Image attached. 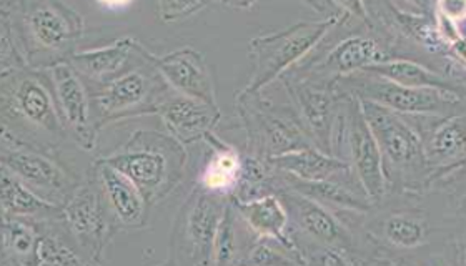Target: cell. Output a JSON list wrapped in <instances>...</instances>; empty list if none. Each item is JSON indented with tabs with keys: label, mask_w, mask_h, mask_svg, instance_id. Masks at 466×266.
Instances as JSON below:
<instances>
[{
	"label": "cell",
	"mask_w": 466,
	"mask_h": 266,
	"mask_svg": "<svg viewBox=\"0 0 466 266\" xmlns=\"http://www.w3.org/2000/svg\"><path fill=\"white\" fill-rule=\"evenodd\" d=\"M335 89L341 95L370 100L401 115H445L461 102L457 92L437 89H411L383 79L367 70L337 80Z\"/></svg>",
	"instance_id": "cell-11"
},
{
	"label": "cell",
	"mask_w": 466,
	"mask_h": 266,
	"mask_svg": "<svg viewBox=\"0 0 466 266\" xmlns=\"http://www.w3.org/2000/svg\"><path fill=\"white\" fill-rule=\"evenodd\" d=\"M100 193L118 232H136L148 225L150 208L144 193L122 172L97 157L90 163Z\"/></svg>",
	"instance_id": "cell-17"
},
{
	"label": "cell",
	"mask_w": 466,
	"mask_h": 266,
	"mask_svg": "<svg viewBox=\"0 0 466 266\" xmlns=\"http://www.w3.org/2000/svg\"><path fill=\"white\" fill-rule=\"evenodd\" d=\"M157 69L177 94L217 103V90L212 69L204 54L194 47L154 55Z\"/></svg>",
	"instance_id": "cell-19"
},
{
	"label": "cell",
	"mask_w": 466,
	"mask_h": 266,
	"mask_svg": "<svg viewBox=\"0 0 466 266\" xmlns=\"http://www.w3.org/2000/svg\"><path fill=\"white\" fill-rule=\"evenodd\" d=\"M367 72L380 75L383 79L391 80L400 85L411 87V89H437L447 92H457L460 95H465L466 90L461 89L458 84L440 75L438 72L428 69L421 64L413 60L393 59L380 62L377 65H371Z\"/></svg>",
	"instance_id": "cell-28"
},
{
	"label": "cell",
	"mask_w": 466,
	"mask_h": 266,
	"mask_svg": "<svg viewBox=\"0 0 466 266\" xmlns=\"http://www.w3.org/2000/svg\"><path fill=\"white\" fill-rule=\"evenodd\" d=\"M0 20L9 25L25 64L49 70L78 52L86 19L64 0H2Z\"/></svg>",
	"instance_id": "cell-2"
},
{
	"label": "cell",
	"mask_w": 466,
	"mask_h": 266,
	"mask_svg": "<svg viewBox=\"0 0 466 266\" xmlns=\"http://www.w3.org/2000/svg\"><path fill=\"white\" fill-rule=\"evenodd\" d=\"M0 163L37 195L58 207L67 203L84 178L64 165L57 155L4 135H0Z\"/></svg>",
	"instance_id": "cell-13"
},
{
	"label": "cell",
	"mask_w": 466,
	"mask_h": 266,
	"mask_svg": "<svg viewBox=\"0 0 466 266\" xmlns=\"http://www.w3.org/2000/svg\"><path fill=\"white\" fill-rule=\"evenodd\" d=\"M157 115L162 119L167 132L188 147L204 142L208 133L215 132L222 120V110L218 103L182 95L174 90Z\"/></svg>",
	"instance_id": "cell-18"
},
{
	"label": "cell",
	"mask_w": 466,
	"mask_h": 266,
	"mask_svg": "<svg viewBox=\"0 0 466 266\" xmlns=\"http://www.w3.org/2000/svg\"><path fill=\"white\" fill-rule=\"evenodd\" d=\"M255 240L257 237L247 227L230 200L215 240L214 265H243Z\"/></svg>",
	"instance_id": "cell-29"
},
{
	"label": "cell",
	"mask_w": 466,
	"mask_h": 266,
	"mask_svg": "<svg viewBox=\"0 0 466 266\" xmlns=\"http://www.w3.org/2000/svg\"><path fill=\"white\" fill-rule=\"evenodd\" d=\"M408 5L417 9V14H431V0H405Z\"/></svg>",
	"instance_id": "cell-39"
},
{
	"label": "cell",
	"mask_w": 466,
	"mask_h": 266,
	"mask_svg": "<svg viewBox=\"0 0 466 266\" xmlns=\"http://www.w3.org/2000/svg\"><path fill=\"white\" fill-rule=\"evenodd\" d=\"M154 55L147 50L144 59L120 77L102 85H88L98 129L158 113L160 105L174 90L157 69Z\"/></svg>",
	"instance_id": "cell-4"
},
{
	"label": "cell",
	"mask_w": 466,
	"mask_h": 266,
	"mask_svg": "<svg viewBox=\"0 0 466 266\" xmlns=\"http://www.w3.org/2000/svg\"><path fill=\"white\" fill-rule=\"evenodd\" d=\"M2 135L57 155L72 142L58 112L50 70L19 67L0 72Z\"/></svg>",
	"instance_id": "cell-1"
},
{
	"label": "cell",
	"mask_w": 466,
	"mask_h": 266,
	"mask_svg": "<svg viewBox=\"0 0 466 266\" xmlns=\"http://www.w3.org/2000/svg\"><path fill=\"white\" fill-rule=\"evenodd\" d=\"M212 0H157V14L164 22H178L192 17Z\"/></svg>",
	"instance_id": "cell-32"
},
{
	"label": "cell",
	"mask_w": 466,
	"mask_h": 266,
	"mask_svg": "<svg viewBox=\"0 0 466 266\" xmlns=\"http://www.w3.org/2000/svg\"><path fill=\"white\" fill-rule=\"evenodd\" d=\"M217 2L224 4L227 7H232V9H252L258 0H217Z\"/></svg>",
	"instance_id": "cell-38"
},
{
	"label": "cell",
	"mask_w": 466,
	"mask_h": 266,
	"mask_svg": "<svg viewBox=\"0 0 466 266\" xmlns=\"http://www.w3.org/2000/svg\"><path fill=\"white\" fill-rule=\"evenodd\" d=\"M49 70L58 112L67 129L68 137L86 152L96 150L100 129L94 115L87 82L82 79V75L70 62H62Z\"/></svg>",
	"instance_id": "cell-16"
},
{
	"label": "cell",
	"mask_w": 466,
	"mask_h": 266,
	"mask_svg": "<svg viewBox=\"0 0 466 266\" xmlns=\"http://www.w3.org/2000/svg\"><path fill=\"white\" fill-rule=\"evenodd\" d=\"M100 158L130 178L152 207L182 183L188 163L184 143L167 130H136Z\"/></svg>",
	"instance_id": "cell-3"
},
{
	"label": "cell",
	"mask_w": 466,
	"mask_h": 266,
	"mask_svg": "<svg viewBox=\"0 0 466 266\" xmlns=\"http://www.w3.org/2000/svg\"><path fill=\"white\" fill-rule=\"evenodd\" d=\"M37 220L2 217L0 266H39Z\"/></svg>",
	"instance_id": "cell-25"
},
{
	"label": "cell",
	"mask_w": 466,
	"mask_h": 266,
	"mask_svg": "<svg viewBox=\"0 0 466 266\" xmlns=\"http://www.w3.org/2000/svg\"><path fill=\"white\" fill-rule=\"evenodd\" d=\"M277 193L289 210L291 238L305 265L310 255L323 248H341L363 257L353 230L330 208L290 188H280Z\"/></svg>",
	"instance_id": "cell-12"
},
{
	"label": "cell",
	"mask_w": 466,
	"mask_h": 266,
	"mask_svg": "<svg viewBox=\"0 0 466 266\" xmlns=\"http://www.w3.org/2000/svg\"><path fill=\"white\" fill-rule=\"evenodd\" d=\"M435 22H437L440 35L443 37V40L447 42L448 45H453L455 42H458V40L461 39V37L465 35V34L461 32V29L458 27V24L455 20L448 19L445 15H440V14H437Z\"/></svg>",
	"instance_id": "cell-35"
},
{
	"label": "cell",
	"mask_w": 466,
	"mask_h": 266,
	"mask_svg": "<svg viewBox=\"0 0 466 266\" xmlns=\"http://www.w3.org/2000/svg\"><path fill=\"white\" fill-rule=\"evenodd\" d=\"M280 188L295 190L331 212L335 210V213H367L375 205L360 185L359 178L309 182L277 170V192Z\"/></svg>",
	"instance_id": "cell-21"
},
{
	"label": "cell",
	"mask_w": 466,
	"mask_h": 266,
	"mask_svg": "<svg viewBox=\"0 0 466 266\" xmlns=\"http://www.w3.org/2000/svg\"><path fill=\"white\" fill-rule=\"evenodd\" d=\"M147 47L134 37H120L108 45L96 49L78 50L68 60L87 85H102L120 77L144 59Z\"/></svg>",
	"instance_id": "cell-20"
},
{
	"label": "cell",
	"mask_w": 466,
	"mask_h": 266,
	"mask_svg": "<svg viewBox=\"0 0 466 266\" xmlns=\"http://www.w3.org/2000/svg\"><path fill=\"white\" fill-rule=\"evenodd\" d=\"M204 143L208 152L195 183L210 193L227 198L235 197L242 183L245 150L228 143L220 135H217V132L208 133Z\"/></svg>",
	"instance_id": "cell-22"
},
{
	"label": "cell",
	"mask_w": 466,
	"mask_h": 266,
	"mask_svg": "<svg viewBox=\"0 0 466 266\" xmlns=\"http://www.w3.org/2000/svg\"><path fill=\"white\" fill-rule=\"evenodd\" d=\"M303 4H307L309 7H311L320 14H327V15H333V14H339L337 10L333 9L330 0H300Z\"/></svg>",
	"instance_id": "cell-36"
},
{
	"label": "cell",
	"mask_w": 466,
	"mask_h": 266,
	"mask_svg": "<svg viewBox=\"0 0 466 266\" xmlns=\"http://www.w3.org/2000/svg\"><path fill=\"white\" fill-rule=\"evenodd\" d=\"M360 105L381 150L390 183L428 165L423 138L401 113L370 100H360Z\"/></svg>",
	"instance_id": "cell-15"
},
{
	"label": "cell",
	"mask_w": 466,
	"mask_h": 266,
	"mask_svg": "<svg viewBox=\"0 0 466 266\" xmlns=\"http://www.w3.org/2000/svg\"><path fill=\"white\" fill-rule=\"evenodd\" d=\"M40 230L39 266L86 265L68 235L62 215L37 220Z\"/></svg>",
	"instance_id": "cell-30"
},
{
	"label": "cell",
	"mask_w": 466,
	"mask_h": 266,
	"mask_svg": "<svg viewBox=\"0 0 466 266\" xmlns=\"http://www.w3.org/2000/svg\"><path fill=\"white\" fill-rule=\"evenodd\" d=\"M100 7L107 10H120L128 7L134 0H96Z\"/></svg>",
	"instance_id": "cell-37"
},
{
	"label": "cell",
	"mask_w": 466,
	"mask_h": 266,
	"mask_svg": "<svg viewBox=\"0 0 466 266\" xmlns=\"http://www.w3.org/2000/svg\"><path fill=\"white\" fill-rule=\"evenodd\" d=\"M280 80L311 142L333 155V137L343 99L335 84L313 79L297 70L287 72Z\"/></svg>",
	"instance_id": "cell-14"
},
{
	"label": "cell",
	"mask_w": 466,
	"mask_h": 266,
	"mask_svg": "<svg viewBox=\"0 0 466 266\" xmlns=\"http://www.w3.org/2000/svg\"><path fill=\"white\" fill-rule=\"evenodd\" d=\"M233 207L243 218L257 238H265L280 243L301 257L290 233V215L279 193H270L252 200H232ZM305 263V260H303Z\"/></svg>",
	"instance_id": "cell-23"
},
{
	"label": "cell",
	"mask_w": 466,
	"mask_h": 266,
	"mask_svg": "<svg viewBox=\"0 0 466 266\" xmlns=\"http://www.w3.org/2000/svg\"><path fill=\"white\" fill-rule=\"evenodd\" d=\"M437 14L457 24L466 22V0H437Z\"/></svg>",
	"instance_id": "cell-34"
},
{
	"label": "cell",
	"mask_w": 466,
	"mask_h": 266,
	"mask_svg": "<svg viewBox=\"0 0 466 266\" xmlns=\"http://www.w3.org/2000/svg\"><path fill=\"white\" fill-rule=\"evenodd\" d=\"M333 9L349 15L351 19L360 20L361 24L373 27L367 0H330Z\"/></svg>",
	"instance_id": "cell-33"
},
{
	"label": "cell",
	"mask_w": 466,
	"mask_h": 266,
	"mask_svg": "<svg viewBox=\"0 0 466 266\" xmlns=\"http://www.w3.org/2000/svg\"><path fill=\"white\" fill-rule=\"evenodd\" d=\"M235 109L245 132V150L257 157H280L293 150L317 147L291 103H277L263 92L238 90Z\"/></svg>",
	"instance_id": "cell-6"
},
{
	"label": "cell",
	"mask_w": 466,
	"mask_h": 266,
	"mask_svg": "<svg viewBox=\"0 0 466 266\" xmlns=\"http://www.w3.org/2000/svg\"><path fill=\"white\" fill-rule=\"evenodd\" d=\"M230 200L195 183L175 217L167 265H214L215 240Z\"/></svg>",
	"instance_id": "cell-7"
},
{
	"label": "cell",
	"mask_w": 466,
	"mask_h": 266,
	"mask_svg": "<svg viewBox=\"0 0 466 266\" xmlns=\"http://www.w3.org/2000/svg\"><path fill=\"white\" fill-rule=\"evenodd\" d=\"M425 157L430 165L453 170L466 160V115L440 120L425 142Z\"/></svg>",
	"instance_id": "cell-27"
},
{
	"label": "cell",
	"mask_w": 466,
	"mask_h": 266,
	"mask_svg": "<svg viewBox=\"0 0 466 266\" xmlns=\"http://www.w3.org/2000/svg\"><path fill=\"white\" fill-rule=\"evenodd\" d=\"M345 17L349 15L339 12L320 20L299 22L289 29L253 37L248 44L252 75L243 90L263 92L273 82L282 79L287 72L307 59Z\"/></svg>",
	"instance_id": "cell-5"
},
{
	"label": "cell",
	"mask_w": 466,
	"mask_h": 266,
	"mask_svg": "<svg viewBox=\"0 0 466 266\" xmlns=\"http://www.w3.org/2000/svg\"><path fill=\"white\" fill-rule=\"evenodd\" d=\"M62 220L86 265H104V255L116 230L94 172L88 167L82 183L62 207Z\"/></svg>",
	"instance_id": "cell-10"
},
{
	"label": "cell",
	"mask_w": 466,
	"mask_h": 266,
	"mask_svg": "<svg viewBox=\"0 0 466 266\" xmlns=\"http://www.w3.org/2000/svg\"><path fill=\"white\" fill-rule=\"evenodd\" d=\"M273 167L293 177L321 182V180H347L357 178L349 162L323 152L319 147H305L270 158Z\"/></svg>",
	"instance_id": "cell-24"
},
{
	"label": "cell",
	"mask_w": 466,
	"mask_h": 266,
	"mask_svg": "<svg viewBox=\"0 0 466 266\" xmlns=\"http://www.w3.org/2000/svg\"><path fill=\"white\" fill-rule=\"evenodd\" d=\"M0 203L2 217L46 220L62 215V207L37 195L7 168H2L0 175Z\"/></svg>",
	"instance_id": "cell-26"
},
{
	"label": "cell",
	"mask_w": 466,
	"mask_h": 266,
	"mask_svg": "<svg viewBox=\"0 0 466 266\" xmlns=\"http://www.w3.org/2000/svg\"><path fill=\"white\" fill-rule=\"evenodd\" d=\"M243 265H305V263L297 253H293L280 243L265 240V238H257L243 260Z\"/></svg>",
	"instance_id": "cell-31"
},
{
	"label": "cell",
	"mask_w": 466,
	"mask_h": 266,
	"mask_svg": "<svg viewBox=\"0 0 466 266\" xmlns=\"http://www.w3.org/2000/svg\"><path fill=\"white\" fill-rule=\"evenodd\" d=\"M331 30L333 40H321L307 59L291 70L313 79L337 84V80L393 59L389 47L375 34V27H363L359 32L341 34L343 22Z\"/></svg>",
	"instance_id": "cell-9"
},
{
	"label": "cell",
	"mask_w": 466,
	"mask_h": 266,
	"mask_svg": "<svg viewBox=\"0 0 466 266\" xmlns=\"http://www.w3.org/2000/svg\"><path fill=\"white\" fill-rule=\"evenodd\" d=\"M333 155L349 162L360 185L373 203L387 198L390 182L377 138L357 97L343 95L333 137Z\"/></svg>",
	"instance_id": "cell-8"
}]
</instances>
